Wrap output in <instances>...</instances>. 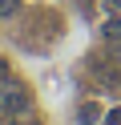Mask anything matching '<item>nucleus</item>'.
I'll list each match as a JSON object with an SVG mask.
<instances>
[{
	"label": "nucleus",
	"mask_w": 121,
	"mask_h": 125,
	"mask_svg": "<svg viewBox=\"0 0 121 125\" xmlns=\"http://www.w3.org/2000/svg\"><path fill=\"white\" fill-rule=\"evenodd\" d=\"M0 105H4V113H24V109L32 105V97H28V89H24V85H4V89H0Z\"/></svg>",
	"instance_id": "nucleus-1"
},
{
	"label": "nucleus",
	"mask_w": 121,
	"mask_h": 125,
	"mask_svg": "<svg viewBox=\"0 0 121 125\" xmlns=\"http://www.w3.org/2000/svg\"><path fill=\"white\" fill-rule=\"evenodd\" d=\"M12 125H36V121H12Z\"/></svg>",
	"instance_id": "nucleus-7"
},
{
	"label": "nucleus",
	"mask_w": 121,
	"mask_h": 125,
	"mask_svg": "<svg viewBox=\"0 0 121 125\" xmlns=\"http://www.w3.org/2000/svg\"><path fill=\"white\" fill-rule=\"evenodd\" d=\"M101 32H105V41H121V12H105V24H101Z\"/></svg>",
	"instance_id": "nucleus-2"
},
{
	"label": "nucleus",
	"mask_w": 121,
	"mask_h": 125,
	"mask_svg": "<svg viewBox=\"0 0 121 125\" xmlns=\"http://www.w3.org/2000/svg\"><path fill=\"white\" fill-rule=\"evenodd\" d=\"M16 8H20V0H0V20H8Z\"/></svg>",
	"instance_id": "nucleus-4"
},
{
	"label": "nucleus",
	"mask_w": 121,
	"mask_h": 125,
	"mask_svg": "<svg viewBox=\"0 0 121 125\" xmlns=\"http://www.w3.org/2000/svg\"><path fill=\"white\" fill-rule=\"evenodd\" d=\"M105 125H121V109H109L105 113Z\"/></svg>",
	"instance_id": "nucleus-5"
},
{
	"label": "nucleus",
	"mask_w": 121,
	"mask_h": 125,
	"mask_svg": "<svg viewBox=\"0 0 121 125\" xmlns=\"http://www.w3.org/2000/svg\"><path fill=\"white\" fill-rule=\"evenodd\" d=\"M4 77H8V61H0V81H4Z\"/></svg>",
	"instance_id": "nucleus-6"
},
{
	"label": "nucleus",
	"mask_w": 121,
	"mask_h": 125,
	"mask_svg": "<svg viewBox=\"0 0 121 125\" xmlns=\"http://www.w3.org/2000/svg\"><path fill=\"white\" fill-rule=\"evenodd\" d=\"M97 117H101V109H97V105H81V121H85V125H93Z\"/></svg>",
	"instance_id": "nucleus-3"
}]
</instances>
